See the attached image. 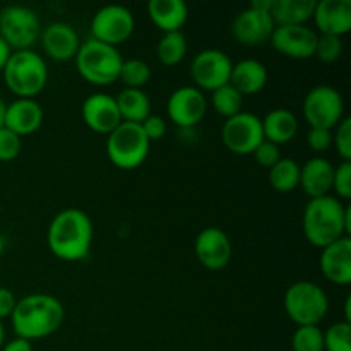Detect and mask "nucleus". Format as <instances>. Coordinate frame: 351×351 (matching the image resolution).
<instances>
[{"label": "nucleus", "instance_id": "nucleus-26", "mask_svg": "<svg viewBox=\"0 0 351 351\" xmlns=\"http://www.w3.org/2000/svg\"><path fill=\"white\" fill-rule=\"evenodd\" d=\"M315 0H273L269 14L276 26H302L314 17Z\"/></svg>", "mask_w": 351, "mask_h": 351}, {"label": "nucleus", "instance_id": "nucleus-16", "mask_svg": "<svg viewBox=\"0 0 351 351\" xmlns=\"http://www.w3.org/2000/svg\"><path fill=\"white\" fill-rule=\"evenodd\" d=\"M194 252L206 269L219 271L232 261V242L223 230L209 226L195 237Z\"/></svg>", "mask_w": 351, "mask_h": 351}, {"label": "nucleus", "instance_id": "nucleus-4", "mask_svg": "<svg viewBox=\"0 0 351 351\" xmlns=\"http://www.w3.org/2000/svg\"><path fill=\"white\" fill-rule=\"evenodd\" d=\"M2 74L7 89L19 98L34 99L48 82L47 62L33 50L12 51Z\"/></svg>", "mask_w": 351, "mask_h": 351}, {"label": "nucleus", "instance_id": "nucleus-27", "mask_svg": "<svg viewBox=\"0 0 351 351\" xmlns=\"http://www.w3.org/2000/svg\"><path fill=\"white\" fill-rule=\"evenodd\" d=\"M122 122L143 123L151 115V99L143 89L123 88L115 98Z\"/></svg>", "mask_w": 351, "mask_h": 351}, {"label": "nucleus", "instance_id": "nucleus-46", "mask_svg": "<svg viewBox=\"0 0 351 351\" xmlns=\"http://www.w3.org/2000/svg\"><path fill=\"white\" fill-rule=\"evenodd\" d=\"M2 252H3V239L0 237V256H2Z\"/></svg>", "mask_w": 351, "mask_h": 351}, {"label": "nucleus", "instance_id": "nucleus-43", "mask_svg": "<svg viewBox=\"0 0 351 351\" xmlns=\"http://www.w3.org/2000/svg\"><path fill=\"white\" fill-rule=\"evenodd\" d=\"M12 55V50H10L9 45L5 43V41L0 38V72L3 71V67H5L7 60H9V57Z\"/></svg>", "mask_w": 351, "mask_h": 351}, {"label": "nucleus", "instance_id": "nucleus-21", "mask_svg": "<svg viewBox=\"0 0 351 351\" xmlns=\"http://www.w3.org/2000/svg\"><path fill=\"white\" fill-rule=\"evenodd\" d=\"M321 273L328 281L335 285H350L351 283V239L338 240L331 245L324 247L321 254Z\"/></svg>", "mask_w": 351, "mask_h": 351}, {"label": "nucleus", "instance_id": "nucleus-38", "mask_svg": "<svg viewBox=\"0 0 351 351\" xmlns=\"http://www.w3.org/2000/svg\"><path fill=\"white\" fill-rule=\"evenodd\" d=\"M252 154H254V158H256L257 163H259L261 167L267 168V170H269V168H273L274 165L281 160L280 146H276V144L269 143V141H266V139H264L263 143L256 147V151H254Z\"/></svg>", "mask_w": 351, "mask_h": 351}, {"label": "nucleus", "instance_id": "nucleus-41", "mask_svg": "<svg viewBox=\"0 0 351 351\" xmlns=\"http://www.w3.org/2000/svg\"><path fill=\"white\" fill-rule=\"evenodd\" d=\"M16 297L10 290L0 287V321L10 317L14 312V307H16Z\"/></svg>", "mask_w": 351, "mask_h": 351}, {"label": "nucleus", "instance_id": "nucleus-7", "mask_svg": "<svg viewBox=\"0 0 351 351\" xmlns=\"http://www.w3.org/2000/svg\"><path fill=\"white\" fill-rule=\"evenodd\" d=\"M287 315L300 326H319L328 315L329 298L326 291L312 281H297L287 290L283 298Z\"/></svg>", "mask_w": 351, "mask_h": 351}, {"label": "nucleus", "instance_id": "nucleus-42", "mask_svg": "<svg viewBox=\"0 0 351 351\" xmlns=\"http://www.w3.org/2000/svg\"><path fill=\"white\" fill-rule=\"evenodd\" d=\"M2 351H33V345L31 341L23 338H16L9 341L7 345L2 346Z\"/></svg>", "mask_w": 351, "mask_h": 351}, {"label": "nucleus", "instance_id": "nucleus-18", "mask_svg": "<svg viewBox=\"0 0 351 351\" xmlns=\"http://www.w3.org/2000/svg\"><path fill=\"white\" fill-rule=\"evenodd\" d=\"M312 19L321 34L345 36L351 31V0H319Z\"/></svg>", "mask_w": 351, "mask_h": 351}, {"label": "nucleus", "instance_id": "nucleus-17", "mask_svg": "<svg viewBox=\"0 0 351 351\" xmlns=\"http://www.w3.org/2000/svg\"><path fill=\"white\" fill-rule=\"evenodd\" d=\"M82 120L86 127L96 134H105L117 129L122 123L119 106L113 96L105 95V93H95L88 96L82 103Z\"/></svg>", "mask_w": 351, "mask_h": 351}, {"label": "nucleus", "instance_id": "nucleus-9", "mask_svg": "<svg viewBox=\"0 0 351 351\" xmlns=\"http://www.w3.org/2000/svg\"><path fill=\"white\" fill-rule=\"evenodd\" d=\"M302 112L311 127L332 130L345 119V99L332 86H315L304 98Z\"/></svg>", "mask_w": 351, "mask_h": 351}, {"label": "nucleus", "instance_id": "nucleus-32", "mask_svg": "<svg viewBox=\"0 0 351 351\" xmlns=\"http://www.w3.org/2000/svg\"><path fill=\"white\" fill-rule=\"evenodd\" d=\"M293 351H324V332L319 326H300L291 336Z\"/></svg>", "mask_w": 351, "mask_h": 351}, {"label": "nucleus", "instance_id": "nucleus-25", "mask_svg": "<svg viewBox=\"0 0 351 351\" xmlns=\"http://www.w3.org/2000/svg\"><path fill=\"white\" fill-rule=\"evenodd\" d=\"M261 122H263L264 139L276 146L290 143L298 132L297 115L287 108L271 110L264 119H261Z\"/></svg>", "mask_w": 351, "mask_h": 351}, {"label": "nucleus", "instance_id": "nucleus-28", "mask_svg": "<svg viewBox=\"0 0 351 351\" xmlns=\"http://www.w3.org/2000/svg\"><path fill=\"white\" fill-rule=\"evenodd\" d=\"M269 184L281 194L293 192L300 185V165L291 158H281L273 168H269Z\"/></svg>", "mask_w": 351, "mask_h": 351}, {"label": "nucleus", "instance_id": "nucleus-15", "mask_svg": "<svg viewBox=\"0 0 351 351\" xmlns=\"http://www.w3.org/2000/svg\"><path fill=\"white\" fill-rule=\"evenodd\" d=\"M276 51L295 60H307L314 57L317 33L302 24V26H276L269 38Z\"/></svg>", "mask_w": 351, "mask_h": 351}, {"label": "nucleus", "instance_id": "nucleus-12", "mask_svg": "<svg viewBox=\"0 0 351 351\" xmlns=\"http://www.w3.org/2000/svg\"><path fill=\"white\" fill-rule=\"evenodd\" d=\"M221 141L228 151L239 156H247L256 151L264 141L263 122L250 112H240L239 115L226 119L221 127Z\"/></svg>", "mask_w": 351, "mask_h": 351}, {"label": "nucleus", "instance_id": "nucleus-44", "mask_svg": "<svg viewBox=\"0 0 351 351\" xmlns=\"http://www.w3.org/2000/svg\"><path fill=\"white\" fill-rule=\"evenodd\" d=\"M5 108H7V105L3 103V99L0 98V127H3V117H5Z\"/></svg>", "mask_w": 351, "mask_h": 351}, {"label": "nucleus", "instance_id": "nucleus-13", "mask_svg": "<svg viewBox=\"0 0 351 351\" xmlns=\"http://www.w3.org/2000/svg\"><path fill=\"white\" fill-rule=\"evenodd\" d=\"M232 69L233 64L225 51L208 48L194 57L191 64V75L195 88L213 93L215 89L228 84Z\"/></svg>", "mask_w": 351, "mask_h": 351}, {"label": "nucleus", "instance_id": "nucleus-36", "mask_svg": "<svg viewBox=\"0 0 351 351\" xmlns=\"http://www.w3.org/2000/svg\"><path fill=\"white\" fill-rule=\"evenodd\" d=\"M332 191L338 194V199H351V161H341L338 167H335Z\"/></svg>", "mask_w": 351, "mask_h": 351}, {"label": "nucleus", "instance_id": "nucleus-22", "mask_svg": "<svg viewBox=\"0 0 351 351\" xmlns=\"http://www.w3.org/2000/svg\"><path fill=\"white\" fill-rule=\"evenodd\" d=\"M332 175L335 165L321 156L311 158L304 167H300V185L311 199L324 197L332 191Z\"/></svg>", "mask_w": 351, "mask_h": 351}, {"label": "nucleus", "instance_id": "nucleus-24", "mask_svg": "<svg viewBox=\"0 0 351 351\" xmlns=\"http://www.w3.org/2000/svg\"><path fill=\"white\" fill-rule=\"evenodd\" d=\"M147 12L154 26L163 33L180 31L189 17V9L182 0H151Z\"/></svg>", "mask_w": 351, "mask_h": 351}, {"label": "nucleus", "instance_id": "nucleus-37", "mask_svg": "<svg viewBox=\"0 0 351 351\" xmlns=\"http://www.w3.org/2000/svg\"><path fill=\"white\" fill-rule=\"evenodd\" d=\"M23 139L10 132L5 127H0V161H12L19 156Z\"/></svg>", "mask_w": 351, "mask_h": 351}, {"label": "nucleus", "instance_id": "nucleus-30", "mask_svg": "<svg viewBox=\"0 0 351 351\" xmlns=\"http://www.w3.org/2000/svg\"><path fill=\"white\" fill-rule=\"evenodd\" d=\"M211 103L216 112L225 119H232V117L243 112V96L230 82L213 91Z\"/></svg>", "mask_w": 351, "mask_h": 351}, {"label": "nucleus", "instance_id": "nucleus-8", "mask_svg": "<svg viewBox=\"0 0 351 351\" xmlns=\"http://www.w3.org/2000/svg\"><path fill=\"white\" fill-rule=\"evenodd\" d=\"M41 36L38 14L26 5H7L0 10V38L10 50H31Z\"/></svg>", "mask_w": 351, "mask_h": 351}, {"label": "nucleus", "instance_id": "nucleus-45", "mask_svg": "<svg viewBox=\"0 0 351 351\" xmlns=\"http://www.w3.org/2000/svg\"><path fill=\"white\" fill-rule=\"evenodd\" d=\"M3 338H5V332H3L2 321H0V348H2V346H3Z\"/></svg>", "mask_w": 351, "mask_h": 351}, {"label": "nucleus", "instance_id": "nucleus-39", "mask_svg": "<svg viewBox=\"0 0 351 351\" xmlns=\"http://www.w3.org/2000/svg\"><path fill=\"white\" fill-rule=\"evenodd\" d=\"M307 144L315 153H324L332 146V132L328 129L311 127L307 134Z\"/></svg>", "mask_w": 351, "mask_h": 351}, {"label": "nucleus", "instance_id": "nucleus-2", "mask_svg": "<svg viewBox=\"0 0 351 351\" xmlns=\"http://www.w3.org/2000/svg\"><path fill=\"white\" fill-rule=\"evenodd\" d=\"M65 308L58 298L47 293H33L16 302L10 321L17 338L34 341L51 336L60 329Z\"/></svg>", "mask_w": 351, "mask_h": 351}, {"label": "nucleus", "instance_id": "nucleus-29", "mask_svg": "<svg viewBox=\"0 0 351 351\" xmlns=\"http://www.w3.org/2000/svg\"><path fill=\"white\" fill-rule=\"evenodd\" d=\"M187 53V40L182 31L175 33H165L156 47V57L167 67L178 65Z\"/></svg>", "mask_w": 351, "mask_h": 351}, {"label": "nucleus", "instance_id": "nucleus-10", "mask_svg": "<svg viewBox=\"0 0 351 351\" xmlns=\"http://www.w3.org/2000/svg\"><path fill=\"white\" fill-rule=\"evenodd\" d=\"M273 0H254L247 9L239 12L233 19L232 34L240 45L257 47L269 41L274 24L269 9Z\"/></svg>", "mask_w": 351, "mask_h": 351}, {"label": "nucleus", "instance_id": "nucleus-6", "mask_svg": "<svg viewBox=\"0 0 351 351\" xmlns=\"http://www.w3.org/2000/svg\"><path fill=\"white\" fill-rule=\"evenodd\" d=\"M149 139L141 123L122 122L106 136L108 160L120 170H134L146 161L149 154Z\"/></svg>", "mask_w": 351, "mask_h": 351}, {"label": "nucleus", "instance_id": "nucleus-20", "mask_svg": "<svg viewBox=\"0 0 351 351\" xmlns=\"http://www.w3.org/2000/svg\"><path fill=\"white\" fill-rule=\"evenodd\" d=\"M41 47L45 53L57 62L75 58L81 41L74 27L67 23H53L41 31Z\"/></svg>", "mask_w": 351, "mask_h": 351}, {"label": "nucleus", "instance_id": "nucleus-34", "mask_svg": "<svg viewBox=\"0 0 351 351\" xmlns=\"http://www.w3.org/2000/svg\"><path fill=\"white\" fill-rule=\"evenodd\" d=\"M343 55L341 38L331 36V34H317L314 57L324 64H332Z\"/></svg>", "mask_w": 351, "mask_h": 351}, {"label": "nucleus", "instance_id": "nucleus-11", "mask_svg": "<svg viewBox=\"0 0 351 351\" xmlns=\"http://www.w3.org/2000/svg\"><path fill=\"white\" fill-rule=\"evenodd\" d=\"M134 29H136V19L132 12L127 7L117 3L101 7L91 19L93 40L115 48L129 40Z\"/></svg>", "mask_w": 351, "mask_h": 351}, {"label": "nucleus", "instance_id": "nucleus-1", "mask_svg": "<svg viewBox=\"0 0 351 351\" xmlns=\"http://www.w3.org/2000/svg\"><path fill=\"white\" fill-rule=\"evenodd\" d=\"M304 235L314 247L324 249L348 237L351 232V209L335 195L308 201L302 219Z\"/></svg>", "mask_w": 351, "mask_h": 351}, {"label": "nucleus", "instance_id": "nucleus-3", "mask_svg": "<svg viewBox=\"0 0 351 351\" xmlns=\"http://www.w3.org/2000/svg\"><path fill=\"white\" fill-rule=\"evenodd\" d=\"M48 247L55 257L67 263L84 259L93 243V223L84 211L64 209L48 226Z\"/></svg>", "mask_w": 351, "mask_h": 351}, {"label": "nucleus", "instance_id": "nucleus-35", "mask_svg": "<svg viewBox=\"0 0 351 351\" xmlns=\"http://www.w3.org/2000/svg\"><path fill=\"white\" fill-rule=\"evenodd\" d=\"M332 134V144L343 161H351V119L345 117Z\"/></svg>", "mask_w": 351, "mask_h": 351}, {"label": "nucleus", "instance_id": "nucleus-33", "mask_svg": "<svg viewBox=\"0 0 351 351\" xmlns=\"http://www.w3.org/2000/svg\"><path fill=\"white\" fill-rule=\"evenodd\" d=\"M324 351H351L350 322H336L324 332Z\"/></svg>", "mask_w": 351, "mask_h": 351}, {"label": "nucleus", "instance_id": "nucleus-23", "mask_svg": "<svg viewBox=\"0 0 351 351\" xmlns=\"http://www.w3.org/2000/svg\"><path fill=\"white\" fill-rule=\"evenodd\" d=\"M230 84L242 96L257 95L267 84V69L263 62L256 58H245L233 65Z\"/></svg>", "mask_w": 351, "mask_h": 351}, {"label": "nucleus", "instance_id": "nucleus-40", "mask_svg": "<svg viewBox=\"0 0 351 351\" xmlns=\"http://www.w3.org/2000/svg\"><path fill=\"white\" fill-rule=\"evenodd\" d=\"M141 127H143L144 134H146V137L149 139V143L160 141L161 137H165V134H167V122L158 115L147 117V119L141 123Z\"/></svg>", "mask_w": 351, "mask_h": 351}, {"label": "nucleus", "instance_id": "nucleus-5", "mask_svg": "<svg viewBox=\"0 0 351 351\" xmlns=\"http://www.w3.org/2000/svg\"><path fill=\"white\" fill-rule=\"evenodd\" d=\"M74 60L79 75L89 84L110 86L119 81L123 58L115 47L89 38L81 43Z\"/></svg>", "mask_w": 351, "mask_h": 351}, {"label": "nucleus", "instance_id": "nucleus-14", "mask_svg": "<svg viewBox=\"0 0 351 351\" xmlns=\"http://www.w3.org/2000/svg\"><path fill=\"white\" fill-rule=\"evenodd\" d=\"M208 112V101L195 86H182L175 89L167 101V113L173 123L182 129L195 127Z\"/></svg>", "mask_w": 351, "mask_h": 351}, {"label": "nucleus", "instance_id": "nucleus-31", "mask_svg": "<svg viewBox=\"0 0 351 351\" xmlns=\"http://www.w3.org/2000/svg\"><path fill=\"white\" fill-rule=\"evenodd\" d=\"M119 79L127 89H143L151 79V67L141 58L123 60Z\"/></svg>", "mask_w": 351, "mask_h": 351}, {"label": "nucleus", "instance_id": "nucleus-19", "mask_svg": "<svg viewBox=\"0 0 351 351\" xmlns=\"http://www.w3.org/2000/svg\"><path fill=\"white\" fill-rule=\"evenodd\" d=\"M43 123V108L40 103L33 98H17L10 105H7L5 117H3V127L19 136L36 132Z\"/></svg>", "mask_w": 351, "mask_h": 351}]
</instances>
